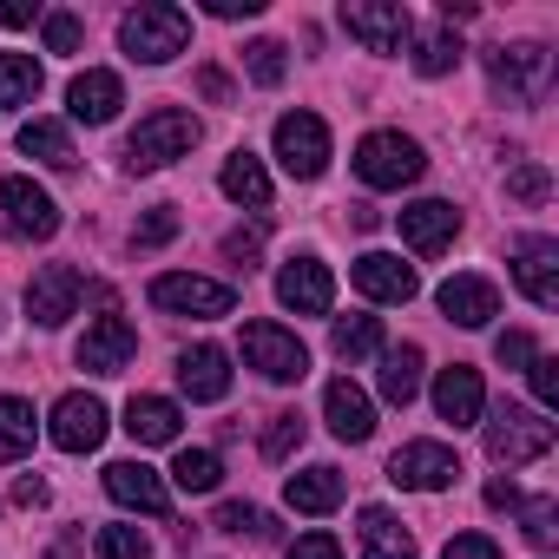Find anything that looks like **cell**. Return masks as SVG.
<instances>
[{"label":"cell","mask_w":559,"mask_h":559,"mask_svg":"<svg viewBox=\"0 0 559 559\" xmlns=\"http://www.w3.org/2000/svg\"><path fill=\"white\" fill-rule=\"evenodd\" d=\"M421 145L408 139V132H369L362 145H356V178L369 185V191H402V185H415L421 178Z\"/></svg>","instance_id":"3957f363"},{"label":"cell","mask_w":559,"mask_h":559,"mask_svg":"<svg viewBox=\"0 0 559 559\" xmlns=\"http://www.w3.org/2000/svg\"><path fill=\"white\" fill-rule=\"evenodd\" d=\"M257 250H263V230H230V237H224V257H230V263H250Z\"/></svg>","instance_id":"c3c4849f"},{"label":"cell","mask_w":559,"mask_h":559,"mask_svg":"<svg viewBox=\"0 0 559 559\" xmlns=\"http://www.w3.org/2000/svg\"><path fill=\"white\" fill-rule=\"evenodd\" d=\"M415 67H421L428 80H441V73H454V67H461V40H454L448 27H441V34H428V40L415 47Z\"/></svg>","instance_id":"74e56055"},{"label":"cell","mask_w":559,"mask_h":559,"mask_svg":"<svg viewBox=\"0 0 559 559\" xmlns=\"http://www.w3.org/2000/svg\"><path fill=\"white\" fill-rule=\"evenodd\" d=\"M276 304L297 310V317H330V304H336V276H330V263L290 257L284 270H276Z\"/></svg>","instance_id":"30bf717a"},{"label":"cell","mask_w":559,"mask_h":559,"mask_svg":"<svg viewBox=\"0 0 559 559\" xmlns=\"http://www.w3.org/2000/svg\"><path fill=\"white\" fill-rule=\"evenodd\" d=\"M21 152L40 158V165H53V171H73V165H80L67 126H53V119H27V126H21Z\"/></svg>","instance_id":"f546056e"},{"label":"cell","mask_w":559,"mask_h":559,"mask_svg":"<svg viewBox=\"0 0 559 559\" xmlns=\"http://www.w3.org/2000/svg\"><path fill=\"white\" fill-rule=\"evenodd\" d=\"M330 349H336L343 362H362V356L382 349V323H376V317H343V323L330 330Z\"/></svg>","instance_id":"836d02e7"},{"label":"cell","mask_w":559,"mask_h":559,"mask_svg":"<svg viewBox=\"0 0 559 559\" xmlns=\"http://www.w3.org/2000/svg\"><path fill=\"white\" fill-rule=\"evenodd\" d=\"M487 454H493L500 467L546 461V454H552V421H546V415H533V408L500 402V408H493V421H487Z\"/></svg>","instance_id":"277c9868"},{"label":"cell","mask_w":559,"mask_h":559,"mask_svg":"<svg viewBox=\"0 0 559 559\" xmlns=\"http://www.w3.org/2000/svg\"><path fill=\"white\" fill-rule=\"evenodd\" d=\"M0 211H8V230L14 237H34V243H47L60 230V204L34 178H8V185H0Z\"/></svg>","instance_id":"5bb4252c"},{"label":"cell","mask_w":559,"mask_h":559,"mask_svg":"<svg viewBox=\"0 0 559 559\" xmlns=\"http://www.w3.org/2000/svg\"><path fill=\"white\" fill-rule=\"evenodd\" d=\"M217 185H224L230 204H250V211L270 204V171H263V158H250V152H230L224 171H217Z\"/></svg>","instance_id":"4316f807"},{"label":"cell","mask_w":559,"mask_h":559,"mask_svg":"<svg viewBox=\"0 0 559 559\" xmlns=\"http://www.w3.org/2000/svg\"><path fill=\"white\" fill-rule=\"evenodd\" d=\"M47 435H53L60 454H93V448L106 441V402H99V395H60Z\"/></svg>","instance_id":"7c38bea8"},{"label":"cell","mask_w":559,"mask_h":559,"mask_svg":"<svg viewBox=\"0 0 559 559\" xmlns=\"http://www.w3.org/2000/svg\"><path fill=\"white\" fill-rule=\"evenodd\" d=\"M441 559H500V546H493L487 533H454V539L441 546Z\"/></svg>","instance_id":"bcb514c9"},{"label":"cell","mask_w":559,"mask_h":559,"mask_svg":"<svg viewBox=\"0 0 559 559\" xmlns=\"http://www.w3.org/2000/svg\"><path fill=\"white\" fill-rule=\"evenodd\" d=\"M349 224H356V230H376V224H382V217H376V211H369V204H349Z\"/></svg>","instance_id":"11a10c76"},{"label":"cell","mask_w":559,"mask_h":559,"mask_svg":"<svg viewBox=\"0 0 559 559\" xmlns=\"http://www.w3.org/2000/svg\"><path fill=\"white\" fill-rule=\"evenodd\" d=\"M487 507H520V487H513V480H493V487H487Z\"/></svg>","instance_id":"f5cc1de1"},{"label":"cell","mask_w":559,"mask_h":559,"mask_svg":"<svg viewBox=\"0 0 559 559\" xmlns=\"http://www.w3.org/2000/svg\"><path fill=\"white\" fill-rule=\"evenodd\" d=\"M152 304L171 310V317L211 323V317H230L237 310V290L230 284H211V276H191V270H171V276H158V284H152Z\"/></svg>","instance_id":"8992f818"},{"label":"cell","mask_w":559,"mask_h":559,"mask_svg":"<svg viewBox=\"0 0 559 559\" xmlns=\"http://www.w3.org/2000/svg\"><path fill=\"white\" fill-rule=\"evenodd\" d=\"M362 559H415V533L389 507H362Z\"/></svg>","instance_id":"484cf974"},{"label":"cell","mask_w":559,"mask_h":559,"mask_svg":"<svg viewBox=\"0 0 559 559\" xmlns=\"http://www.w3.org/2000/svg\"><path fill=\"white\" fill-rule=\"evenodd\" d=\"M526 376H533L539 408H559V362H552V356H533V362H526Z\"/></svg>","instance_id":"f6af8a7d"},{"label":"cell","mask_w":559,"mask_h":559,"mask_svg":"<svg viewBox=\"0 0 559 559\" xmlns=\"http://www.w3.org/2000/svg\"><path fill=\"white\" fill-rule=\"evenodd\" d=\"M304 435H310V428H304V415H297V408L270 415V428H263V454H270V461H290V454L304 448Z\"/></svg>","instance_id":"d590c367"},{"label":"cell","mask_w":559,"mask_h":559,"mask_svg":"<svg viewBox=\"0 0 559 559\" xmlns=\"http://www.w3.org/2000/svg\"><path fill=\"white\" fill-rule=\"evenodd\" d=\"M243 67H250L257 86H284V73H290L284 40H250V47H243Z\"/></svg>","instance_id":"e575fe53"},{"label":"cell","mask_w":559,"mask_h":559,"mask_svg":"<svg viewBox=\"0 0 559 559\" xmlns=\"http://www.w3.org/2000/svg\"><path fill=\"white\" fill-rule=\"evenodd\" d=\"M34 435H40V421H34V402H21V395H0V461H21V454L34 448Z\"/></svg>","instance_id":"4dcf8cb0"},{"label":"cell","mask_w":559,"mask_h":559,"mask_svg":"<svg viewBox=\"0 0 559 559\" xmlns=\"http://www.w3.org/2000/svg\"><path fill=\"white\" fill-rule=\"evenodd\" d=\"M119 40H126L132 60L165 67L171 53H185V40H191V14H185V8H165V0H145V8H132V14L119 21Z\"/></svg>","instance_id":"6da1fadb"},{"label":"cell","mask_w":559,"mask_h":559,"mask_svg":"<svg viewBox=\"0 0 559 559\" xmlns=\"http://www.w3.org/2000/svg\"><path fill=\"white\" fill-rule=\"evenodd\" d=\"M284 500L297 513H330V507H343V474L336 467H304V474H290Z\"/></svg>","instance_id":"83f0119b"},{"label":"cell","mask_w":559,"mask_h":559,"mask_svg":"<svg viewBox=\"0 0 559 559\" xmlns=\"http://www.w3.org/2000/svg\"><path fill=\"white\" fill-rule=\"evenodd\" d=\"M415 395H421V349H415V343H402V349H382V402L408 408Z\"/></svg>","instance_id":"f1b7e54d"},{"label":"cell","mask_w":559,"mask_h":559,"mask_svg":"<svg viewBox=\"0 0 559 559\" xmlns=\"http://www.w3.org/2000/svg\"><path fill=\"white\" fill-rule=\"evenodd\" d=\"M106 493H112L119 507H132V513H165V507H171L165 480H158L145 461H112V467H106Z\"/></svg>","instance_id":"603a6c76"},{"label":"cell","mask_w":559,"mask_h":559,"mask_svg":"<svg viewBox=\"0 0 559 559\" xmlns=\"http://www.w3.org/2000/svg\"><path fill=\"white\" fill-rule=\"evenodd\" d=\"M171 480H178L185 493H217V480H224V461H217L211 448H178V461H171Z\"/></svg>","instance_id":"d6a6232c"},{"label":"cell","mask_w":559,"mask_h":559,"mask_svg":"<svg viewBox=\"0 0 559 559\" xmlns=\"http://www.w3.org/2000/svg\"><path fill=\"white\" fill-rule=\"evenodd\" d=\"M67 106H73V119L80 126H112L119 119V106H126V86H119V73H80L73 80V93H67Z\"/></svg>","instance_id":"cb8c5ba5"},{"label":"cell","mask_w":559,"mask_h":559,"mask_svg":"<svg viewBox=\"0 0 559 559\" xmlns=\"http://www.w3.org/2000/svg\"><path fill=\"white\" fill-rule=\"evenodd\" d=\"M211 526H217V533H250V539H270V533H276V520H270L263 507H243V500H224Z\"/></svg>","instance_id":"8d00e7d4"},{"label":"cell","mask_w":559,"mask_h":559,"mask_svg":"<svg viewBox=\"0 0 559 559\" xmlns=\"http://www.w3.org/2000/svg\"><path fill=\"white\" fill-rule=\"evenodd\" d=\"M323 415H330V435H336V441H369V435H376V408H369V395H362L349 376H336V382L323 389Z\"/></svg>","instance_id":"7402d4cb"},{"label":"cell","mask_w":559,"mask_h":559,"mask_svg":"<svg viewBox=\"0 0 559 559\" xmlns=\"http://www.w3.org/2000/svg\"><path fill=\"white\" fill-rule=\"evenodd\" d=\"M533 356H539V349H533V336H526V330H507V336L493 343V362H500V369H526Z\"/></svg>","instance_id":"ee69618b"},{"label":"cell","mask_w":559,"mask_h":559,"mask_svg":"<svg viewBox=\"0 0 559 559\" xmlns=\"http://www.w3.org/2000/svg\"><path fill=\"white\" fill-rule=\"evenodd\" d=\"M178 389H185L191 402H224V395H230V356L211 349V343L185 349V356H178Z\"/></svg>","instance_id":"ffe728a7"},{"label":"cell","mask_w":559,"mask_h":559,"mask_svg":"<svg viewBox=\"0 0 559 559\" xmlns=\"http://www.w3.org/2000/svg\"><path fill=\"white\" fill-rule=\"evenodd\" d=\"M276 158H284L290 178H323V165H330V126L317 112H284V119H276Z\"/></svg>","instance_id":"ba28073f"},{"label":"cell","mask_w":559,"mask_h":559,"mask_svg":"<svg viewBox=\"0 0 559 559\" xmlns=\"http://www.w3.org/2000/svg\"><path fill=\"white\" fill-rule=\"evenodd\" d=\"M171 237H178V211H171V204H152V211L139 217V230H132L139 250H158V243H171Z\"/></svg>","instance_id":"b9f144b4"},{"label":"cell","mask_w":559,"mask_h":559,"mask_svg":"<svg viewBox=\"0 0 559 559\" xmlns=\"http://www.w3.org/2000/svg\"><path fill=\"white\" fill-rule=\"evenodd\" d=\"M34 99H40V67H34V53H0V112L34 106Z\"/></svg>","instance_id":"1f68e13d"},{"label":"cell","mask_w":559,"mask_h":559,"mask_svg":"<svg viewBox=\"0 0 559 559\" xmlns=\"http://www.w3.org/2000/svg\"><path fill=\"white\" fill-rule=\"evenodd\" d=\"M513 284L526 290V304H539V310H559V243L533 237V243L513 257Z\"/></svg>","instance_id":"ac0fdd59"},{"label":"cell","mask_w":559,"mask_h":559,"mask_svg":"<svg viewBox=\"0 0 559 559\" xmlns=\"http://www.w3.org/2000/svg\"><path fill=\"white\" fill-rule=\"evenodd\" d=\"M257 8H263V0H211V14H217V21H250Z\"/></svg>","instance_id":"681fc988"},{"label":"cell","mask_w":559,"mask_h":559,"mask_svg":"<svg viewBox=\"0 0 559 559\" xmlns=\"http://www.w3.org/2000/svg\"><path fill=\"white\" fill-rule=\"evenodd\" d=\"M349 276H356V290L376 297V304H408L415 297V270L402 257H389V250H362Z\"/></svg>","instance_id":"e0dca14e"},{"label":"cell","mask_w":559,"mask_h":559,"mask_svg":"<svg viewBox=\"0 0 559 559\" xmlns=\"http://www.w3.org/2000/svg\"><path fill=\"white\" fill-rule=\"evenodd\" d=\"M454 474H461V461H454V448H441V441H408V448L389 461V480H395V487H415V493H441V487H454Z\"/></svg>","instance_id":"4fadbf2b"},{"label":"cell","mask_w":559,"mask_h":559,"mask_svg":"<svg viewBox=\"0 0 559 559\" xmlns=\"http://www.w3.org/2000/svg\"><path fill=\"white\" fill-rule=\"evenodd\" d=\"M487 80L507 93V99H539L546 86H552V53L546 47H493L487 53Z\"/></svg>","instance_id":"9c48e42d"},{"label":"cell","mask_w":559,"mask_h":559,"mask_svg":"<svg viewBox=\"0 0 559 559\" xmlns=\"http://www.w3.org/2000/svg\"><path fill=\"white\" fill-rule=\"evenodd\" d=\"M178 402H165V395H132L126 402V435L139 441V448H165V441H178Z\"/></svg>","instance_id":"d4e9b609"},{"label":"cell","mask_w":559,"mask_h":559,"mask_svg":"<svg viewBox=\"0 0 559 559\" xmlns=\"http://www.w3.org/2000/svg\"><path fill=\"white\" fill-rule=\"evenodd\" d=\"M526 546L533 552H552L559 546V507L539 493V500H526Z\"/></svg>","instance_id":"f35d334b"},{"label":"cell","mask_w":559,"mask_h":559,"mask_svg":"<svg viewBox=\"0 0 559 559\" xmlns=\"http://www.w3.org/2000/svg\"><path fill=\"white\" fill-rule=\"evenodd\" d=\"M243 362L263 382H304L310 376V349L284 323H243Z\"/></svg>","instance_id":"5b68a950"},{"label":"cell","mask_w":559,"mask_h":559,"mask_svg":"<svg viewBox=\"0 0 559 559\" xmlns=\"http://www.w3.org/2000/svg\"><path fill=\"white\" fill-rule=\"evenodd\" d=\"M80 40H86L80 14H47V53H80Z\"/></svg>","instance_id":"7bdbcfd3"},{"label":"cell","mask_w":559,"mask_h":559,"mask_svg":"<svg viewBox=\"0 0 559 559\" xmlns=\"http://www.w3.org/2000/svg\"><path fill=\"white\" fill-rule=\"evenodd\" d=\"M546 191H552V178H546V165H513L507 171V198H520V204H546Z\"/></svg>","instance_id":"60d3db41"},{"label":"cell","mask_w":559,"mask_h":559,"mask_svg":"<svg viewBox=\"0 0 559 559\" xmlns=\"http://www.w3.org/2000/svg\"><path fill=\"white\" fill-rule=\"evenodd\" d=\"M480 408H487V395H480V369L454 362V369L435 376V415H441V421L467 428V421H480Z\"/></svg>","instance_id":"44dd1931"},{"label":"cell","mask_w":559,"mask_h":559,"mask_svg":"<svg viewBox=\"0 0 559 559\" xmlns=\"http://www.w3.org/2000/svg\"><path fill=\"white\" fill-rule=\"evenodd\" d=\"M191 145H198V119L178 112V106H158V112H145L139 132L126 139V165H132V171H165V165L185 158Z\"/></svg>","instance_id":"7a4b0ae2"},{"label":"cell","mask_w":559,"mask_h":559,"mask_svg":"<svg viewBox=\"0 0 559 559\" xmlns=\"http://www.w3.org/2000/svg\"><path fill=\"white\" fill-rule=\"evenodd\" d=\"M93 546H99V559H145V552H152V539H145L139 526H99Z\"/></svg>","instance_id":"ab89813d"},{"label":"cell","mask_w":559,"mask_h":559,"mask_svg":"<svg viewBox=\"0 0 559 559\" xmlns=\"http://www.w3.org/2000/svg\"><path fill=\"white\" fill-rule=\"evenodd\" d=\"M454 230H461V211H454V204H441V198H421V204H408V211H402V243H408V250H421V257L448 250V243H454Z\"/></svg>","instance_id":"d6986e66"},{"label":"cell","mask_w":559,"mask_h":559,"mask_svg":"<svg viewBox=\"0 0 559 559\" xmlns=\"http://www.w3.org/2000/svg\"><path fill=\"white\" fill-rule=\"evenodd\" d=\"M435 304H441V317L461 323V330H487V323L500 317V290L487 284V276H448V284L435 290Z\"/></svg>","instance_id":"9a60e30c"},{"label":"cell","mask_w":559,"mask_h":559,"mask_svg":"<svg viewBox=\"0 0 559 559\" xmlns=\"http://www.w3.org/2000/svg\"><path fill=\"white\" fill-rule=\"evenodd\" d=\"M27 21H34L27 0H0V27H27Z\"/></svg>","instance_id":"816d5d0a"},{"label":"cell","mask_w":559,"mask_h":559,"mask_svg":"<svg viewBox=\"0 0 559 559\" xmlns=\"http://www.w3.org/2000/svg\"><path fill=\"white\" fill-rule=\"evenodd\" d=\"M198 93H204V99H230V86H224V73H198Z\"/></svg>","instance_id":"db71d44e"},{"label":"cell","mask_w":559,"mask_h":559,"mask_svg":"<svg viewBox=\"0 0 559 559\" xmlns=\"http://www.w3.org/2000/svg\"><path fill=\"white\" fill-rule=\"evenodd\" d=\"M132 356H139V330H132L126 317H99V323L80 336V369H93V376H119Z\"/></svg>","instance_id":"2e32d148"},{"label":"cell","mask_w":559,"mask_h":559,"mask_svg":"<svg viewBox=\"0 0 559 559\" xmlns=\"http://www.w3.org/2000/svg\"><path fill=\"white\" fill-rule=\"evenodd\" d=\"M80 297H86V276L73 263H47V270H34V284H27V317L40 330H60L80 310Z\"/></svg>","instance_id":"8fae6325"},{"label":"cell","mask_w":559,"mask_h":559,"mask_svg":"<svg viewBox=\"0 0 559 559\" xmlns=\"http://www.w3.org/2000/svg\"><path fill=\"white\" fill-rule=\"evenodd\" d=\"M14 500H21V507H47V480H40V474H21Z\"/></svg>","instance_id":"f907efd6"},{"label":"cell","mask_w":559,"mask_h":559,"mask_svg":"<svg viewBox=\"0 0 559 559\" xmlns=\"http://www.w3.org/2000/svg\"><path fill=\"white\" fill-rule=\"evenodd\" d=\"M284 559H343V546H336L330 533H304V539H297Z\"/></svg>","instance_id":"7dc6e473"},{"label":"cell","mask_w":559,"mask_h":559,"mask_svg":"<svg viewBox=\"0 0 559 559\" xmlns=\"http://www.w3.org/2000/svg\"><path fill=\"white\" fill-rule=\"evenodd\" d=\"M343 27H349V40H362V53H402L408 34H415L402 0H349Z\"/></svg>","instance_id":"52a82bcc"}]
</instances>
